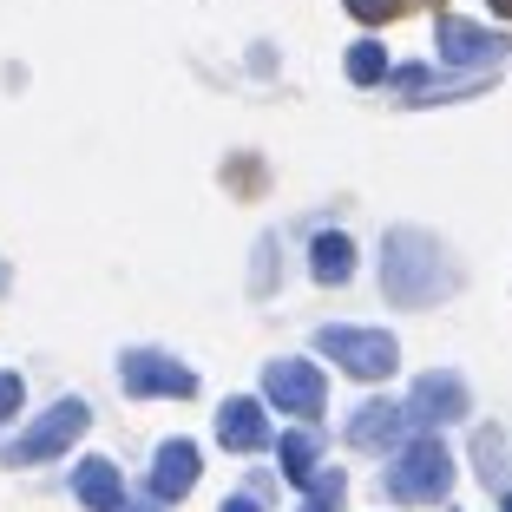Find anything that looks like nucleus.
I'll use <instances>...</instances> for the list:
<instances>
[{
	"instance_id": "obj_1",
	"label": "nucleus",
	"mask_w": 512,
	"mask_h": 512,
	"mask_svg": "<svg viewBox=\"0 0 512 512\" xmlns=\"http://www.w3.org/2000/svg\"><path fill=\"white\" fill-rule=\"evenodd\" d=\"M381 289L401 309H427L453 289V263L427 230H388V250H381Z\"/></svg>"
},
{
	"instance_id": "obj_2",
	"label": "nucleus",
	"mask_w": 512,
	"mask_h": 512,
	"mask_svg": "<svg viewBox=\"0 0 512 512\" xmlns=\"http://www.w3.org/2000/svg\"><path fill=\"white\" fill-rule=\"evenodd\" d=\"M453 486V453L440 447L434 434H414L394 447L388 460V493L401 499V506H434V499H447Z\"/></svg>"
},
{
	"instance_id": "obj_3",
	"label": "nucleus",
	"mask_w": 512,
	"mask_h": 512,
	"mask_svg": "<svg viewBox=\"0 0 512 512\" xmlns=\"http://www.w3.org/2000/svg\"><path fill=\"white\" fill-rule=\"evenodd\" d=\"M316 355H329L335 368H348L355 381H388L394 368H401V342H394L388 329H322L316 335Z\"/></svg>"
},
{
	"instance_id": "obj_4",
	"label": "nucleus",
	"mask_w": 512,
	"mask_h": 512,
	"mask_svg": "<svg viewBox=\"0 0 512 512\" xmlns=\"http://www.w3.org/2000/svg\"><path fill=\"white\" fill-rule=\"evenodd\" d=\"M86 427H92V407L86 401H60V407H46L40 421H33L14 447L0 453V460H7V467H40V460H60V453L86 434Z\"/></svg>"
},
{
	"instance_id": "obj_5",
	"label": "nucleus",
	"mask_w": 512,
	"mask_h": 512,
	"mask_svg": "<svg viewBox=\"0 0 512 512\" xmlns=\"http://www.w3.org/2000/svg\"><path fill=\"white\" fill-rule=\"evenodd\" d=\"M119 381H125L132 401H191L197 394V375L184 362H171V355H158V348L119 355Z\"/></svg>"
},
{
	"instance_id": "obj_6",
	"label": "nucleus",
	"mask_w": 512,
	"mask_h": 512,
	"mask_svg": "<svg viewBox=\"0 0 512 512\" xmlns=\"http://www.w3.org/2000/svg\"><path fill=\"white\" fill-rule=\"evenodd\" d=\"M263 394H270V407H283L296 421H322V407H329V381H322L316 362H270Z\"/></svg>"
},
{
	"instance_id": "obj_7",
	"label": "nucleus",
	"mask_w": 512,
	"mask_h": 512,
	"mask_svg": "<svg viewBox=\"0 0 512 512\" xmlns=\"http://www.w3.org/2000/svg\"><path fill=\"white\" fill-rule=\"evenodd\" d=\"M467 407H473V394H467V381L460 375H414V394H407V421L414 427H447V421H467Z\"/></svg>"
},
{
	"instance_id": "obj_8",
	"label": "nucleus",
	"mask_w": 512,
	"mask_h": 512,
	"mask_svg": "<svg viewBox=\"0 0 512 512\" xmlns=\"http://www.w3.org/2000/svg\"><path fill=\"white\" fill-rule=\"evenodd\" d=\"M512 53V33H493V27H473L460 14H440V60L447 66H493Z\"/></svg>"
},
{
	"instance_id": "obj_9",
	"label": "nucleus",
	"mask_w": 512,
	"mask_h": 512,
	"mask_svg": "<svg viewBox=\"0 0 512 512\" xmlns=\"http://www.w3.org/2000/svg\"><path fill=\"white\" fill-rule=\"evenodd\" d=\"M197 473H204V460H197V447H191V440H165V447L151 453L145 493L158 499V506H178V499L197 486Z\"/></svg>"
},
{
	"instance_id": "obj_10",
	"label": "nucleus",
	"mask_w": 512,
	"mask_h": 512,
	"mask_svg": "<svg viewBox=\"0 0 512 512\" xmlns=\"http://www.w3.org/2000/svg\"><path fill=\"white\" fill-rule=\"evenodd\" d=\"M401 106H427V99H460V92H493V79H434V66H394L388 73Z\"/></svg>"
},
{
	"instance_id": "obj_11",
	"label": "nucleus",
	"mask_w": 512,
	"mask_h": 512,
	"mask_svg": "<svg viewBox=\"0 0 512 512\" xmlns=\"http://www.w3.org/2000/svg\"><path fill=\"white\" fill-rule=\"evenodd\" d=\"M407 401H368L355 421H348V447H362V453H381V447H401L407 434Z\"/></svg>"
},
{
	"instance_id": "obj_12",
	"label": "nucleus",
	"mask_w": 512,
	"mask_h": 512,
	"mask_svg": "<svg viewBox=\"0 0 512 512\" xmlns=\"http://www.w3.org/2000/svg\"><path fill=\"white\" fill-rule=\"evenodd\" d=\"M217 440H224L230 453H263V447H270V421H263V407H256L250 394L224 401V407H217Z\"/></svg>"
},
{
	"instance_id": "obj_13",
	"label": "nucleus",
	"mask_w": 512,
	"mask_h": 512,
	"mask_svg": "<svg viewBox=\"0 0 512 512\" xmlns=\"http://www.w3.org/2000/svg\"><path fill=\"white\" fill-rule=\"evenodd\" d=\"M276 453H283V480L309 493V480L322 473V434H316V421H309V427H289V434L276 440Z\"/></svg>"
},
{
	"instance_id": "obj_14",
	"label": "nucleus",
	"mask_w": 512,
	"mask_h": 512,
	"mask_svg": "<svg viewBox=\"0 0 512 512\" xmlns=\"http://www.w3.org/2000/svg\"><path fill=\"white\" fill-rule=\"evenodd\" d=\"M73 493H79L86 512H119L125 506V486H119V467H112V460H79Z\"/></svg>"
},
{
	"instance_id": "obj_15",
	"label": "nucleus",
	"mask_w": 512,
	"mask_h": 512,
	"mask_svg": "<svg viewBox=\"0 0 512 512\" xmlns=\"http://www.w3.org/2000/svg\"><path fill=\"white\" fill-rule=\"evenodd\" d=\"M309 276H316V283H348V276H355V243H348L342 230H322V237L309 243Z\"/></svg>"
},
{
	"instance_id": "obj_16",
	"label": "nucleus",
	"mask_w": 512,
	"mask_h": 512,
	"mask_svg": "<svg viewBox=\"0 0 512 512\" xmlns=\"http://www.w3.org/2000/svg\"><path fill=\"white\" fill-rule=\"evenodd\" d=\"M342 66H348V79H355V86H375V79H388V53H381V40H355Z\"/></svg>"
},
{
	"instance_id": "obj_17",
	"label": "nucleus",
	"mask_w": 512,
	"mask_h": 512,
	"mask_svg": "<svg viewBox=\"0 0 512 512\" xmlns=\"http://www.w3.org/2000/svg\"><path fill=\"white\" fill-rule=\"evenodd\" d=\"M342 499H348V480L335 467H322L316 480H309V499H302V512H342Z\"/></svg>"
},
{
	"instance_id": "obj_18",
	"label": "nucleus",
	"mask_w": 512,
	"mask_h": 512,
	"mask_svg": "<svg viewBox=\"0 0 512 512\" xmlns=\"http://www.w3.org/2000/svg\"><path fill=\"white\" fill-rule=\"evenodd\" d=\"M473 453H480V480L493 486V493H506V447H499V434H493V427L480 434V447H473Z\"/></svg>"
},
{
	"instance_id": "obj_19",
	"label": "nucleus",
	"mask_w": 512,
	"mask_h": 512,
	"mask_svg": "<svg viewBox=\"0 0 512 512\" xmlns=\"http://www.w3.org/2000/svg\"><path fill=\"white\" fill-rule=\"evenodd\" d=\"M348 14L362 20V27H381V20H401L407 7H414V0H342Z\"/></svg>"
},
{
	"instance_id": "obj_20",
	"label": "nucleus",
	"mask_w": 512,
	"mask_h": 512,
	"mask_svg": "<svg viewBox=\"0 0 512 512\" xmlns=\"http://www.w3.org/2000/svg\"><path fill=\"white\" fill-rule=\"evenodd\" d=\"M20 394H27V388H20V375L0 368V421H14V414H20Z\"/></svg>"
},
{
	"instance_id": "obj_21",
	"label": "nucleus",
	"mask_w": 512,
	"mask_h": 512,
	"mask_svg": "<svg viewBox=\"0 0 512 512\" xmlns=\"http://www.w3.org/2000/svg\"><path fill=\"white\" fill-rule=\"evenodd\" d=\"M263 499H270V493H263V486H250V493L224 499V512H263Z\"/></svg>"
},
{
	"instance_id": "obj_22",
	"label": "nucleus",
	"mask_w": 512,
	"mask_h": 512,
	"mask_svg": "<svg viewBox=\"0 0 512 512\" xmlns=\"http://www.w3.org/2000/svg\"><path fill=\"white\" fill-rule=\"evenodd\" d=\"M119 512H165V506H158V499H151V493H145V499H125V506H119Z\"/></svg>"
},
{
	"instance_id": "obj_23",
	"label": "nucleus",
	"mask_w": 512,
	"mask_h": 512,
	"mask_svg": "<svg viewBox=\"0 0 512 512\" xmlns=\"http://www.w3.org/2000/svg\"><path fill=\"white\" fill-rule=\"evenodd\" d=\"M493 14H499V20H512V0H493Z\"/></svg>"
},
{
	"instance_id": "obj_24",
	"label": "nucleus",
	"mask_w": 512,
	"mask_h": 512,
	"mask_svg": "<svg viewBox=\"0 0 512 512\" xmlns=\"http://www.w3.org/2000/svg\"><path fill=\"white\" fill-rule=\"evenodd\" d=\"M499 499H506V512H512V493H499Z\"/></svg>"
},
{
	"instance_id": "obj_25",
	"label": "nucleus",
	"mask_w": 512,
	"mask_h": 512,
	"mask_svg": "<svg viewBox=\"0 0 512 512\" xmlns=\"http://www.w3.org/2000/svg\"><path fill=\"white\" fill-rule=\"evenodd\" d=\"M434 7H440V0H434Z\"/></svg>"
}]
</instances>
